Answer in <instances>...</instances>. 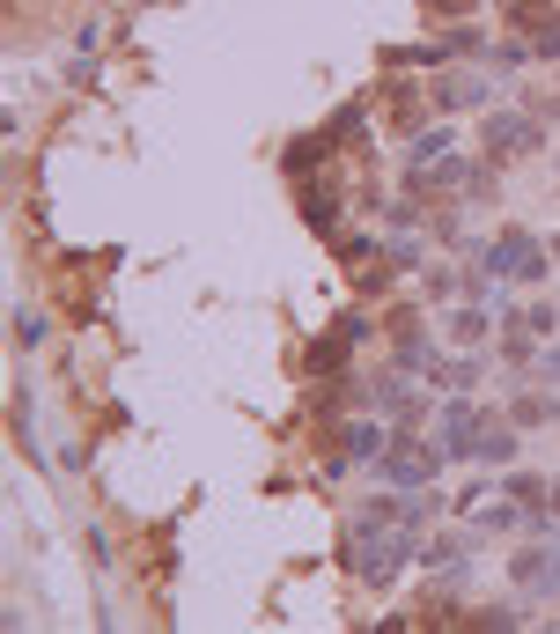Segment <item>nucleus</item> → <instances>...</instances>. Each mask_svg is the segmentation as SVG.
<instances>
[{"label": "nucleus", "mask_w": 560, "mask_h": 634, "mask_svg": "<svg viewBox=\"0 0 560 634\" xmlns=\"http://www.w3.org/2000/svg\"><path fill=\"white\" fill-rule=\"evenodd\" d=\"M45 340V317L37 310H15V347H37Z\"/></svg>", "instance_id": "nucleus-16"}, {"label": "nucleus", "mask_w": 560, "mask_h": 634, "mask_svg": "<svg viewBox=\"0 0 560 634\" xmlns=\"http://www.w3.org/2000/svg\"><path fill=\"white\" fill-rule=\"evenodd\" d=\"M420 561H428V568H450V576H458V568H464V546L442 532V538H428V546H420Z\"/></svg>", "instance_id": "nucleus-13"}, {"label": "nucleus", "mask_w": 560, "mask_h": 634, "mask_svg": "<svg viewBox=\"0 0 560 634\" xmlns=\"http://www.w3.org/2000/svg\"><path fill=\"white\" fill-rule=\"evenodd\" d=\"M384 428H376V420H354V428H347V458H384Z\"/></svg>", "instance_id": "nucleus-12"}, {"label": "nucleus", "mask_w": 560, "mask_h": 634, "mask_svg": "<svg viewBox=\"0 0 560 634\" xmlns=\"http://www.w3.org/2000/svg\"><path fill=\"white\" fill-rule=\"evenodd\" d=\"M450 340H458V347H480V340H487V310H480V303L450 310Z\"/></svg>", "instance_id": "nucleus-11"}, {"label": "nucleus", "mask_w": 560, "mask_h": 634, "mask_svg": "<svg viewBox=\"0 0 560 634\" xmlns=\"http://www.w3.org/2000/svg\"><path fill=\"white\" fill-rule=\"evenodd\" d=\"M509 583L524 590V598H560V546H531V554H516Z\"/></svg>", "instance_id": "nucleus-5"}, {"label": "nucleus", "mask_w": 560, "mask_h": 634, "mask_svg": "<svg viewBox=\"0 0 560 634\" xmlns=\"http://www.w3.org/2000/svg\"><path fill=\"white\" fill-rule=\"evenodd\" d=\"M428 384L436 391H480V362H472V354H458V362H428Z\"/></svg>", "instance_id": "nucleus-7"}, {"label": "nucleus", "mask_w": 560, "mask_h": 634, "mask_svg": "<svg viewBox=\"0 0 560 634\" xmlns=\"http://www.w3.org/2000/svg\"><path fill=\"white\" fill-rule=\"evenodd\" d=\"M472 428H487V414L472 406V391H450V406H442V428H436V442L450 450V458H472Z\"/></svg>", "instance_id": "nucleus-6"}, {"label": "nucleus", "mask_w": 560, "mask_h": 634, "mask_svg": "<svg viewBox=\"0 0 560 634\" xmlns=\"http://www.w3.org/2000/svg\"><path fill=\"white\" fill-rule=\"evenodd\" d=\"M538 119L531 111H487V125H480V147H487V163H516V155H538Z\"/></svg>", "instance_id": "nucleus-4"}, {"label": "nucleus", "mask_w": 560, "mask_h": 634, "mask_svg": "<svg viewBox=\"0 0 560 634\" xmlns=\"http://www.w3.org/2000/svg\"><path fill=\"white\" fill-rule=\"evenodd\" d=\"M436 103H442V111H472V103H487V81L450 74V81H436Z\"/></svg>", "instance_id": "nucleus-9"}, {"label": "nucleus", "mask_w": 560, "mask_h": 634, "mask_svg": "<svg viewBox=\"0 0 560 634\" xmlns=\"http://www.w3.org/2000/svg\"><path fill=\"white\" fill-rule=\"evenodd\" d=\"M472 458H480V464H509V458H516L509 420H487V428H480V442H472Z\"/></svg>", "instance_id": "nucleus-10"}, {"label": "nucleus", "mask_w": 560, "mask_h": 634, "mask_svg": "<svg viewBox=\"0 0 560 634\" xmlns=\"http://www.w3.org/2000/svg\"><path fill=\"white\" fill-rule=\"evenodd\" d=\"M436 8H450V15H464V8H472V0H436Z\"/></svg>", "instance_id": "nucleus-18"}, {"label": "nucleus", "mask_w": 560, "mask_h": 634, "mask_svg": "<svg viewBox=\"0 0 560 634\" xmlns=\"http://www.w3.org/2000/svg\"><path fill=\"white\" fill-rule=\"evenodd\" d=\"M538 376H546V384H560V347H546V354H538Z\"/></svg>", "instance_id": "nucleus-17"}, {"label": "nucleus", "mask_w": 560, "mask_h": 634, "mask_svg": "<svg viewBox=\"0 0 560 634\" xmlns=\"http://www.w3.org/2000/svg\"><path fill=\"white\" fill-rule=\"evenodd\" d=\"M502 494H509V502H524V510H546V502H553V488H546V480H531V472H516Z\"/></svg>", "instance_id": "nucleus-14"}, {"label": "nucleus", "mask_w": 560, "mask_h": 634, "mask_svg": "<svg viewBox=\"0 0 560 634\" xmlns=\"http://www.w3.org/2000/svg\"><path fill=\"white\" fill-rule=\"evenodd\" d=\"M480 273H487V281H524V288H538V281H546V244L524 237V229H502L494 244H480Z\"/></svg>", "instance_id": "nucleus-3"}, {"label": "nucleus", "mask_w": 560, "mask_h": 634, "mask_svg": "<svg viewBox=\"0 0 560 634\" xmlns=\"http://www.w3.org/2000/svg\"><path fill=\"white\" fill-rule=\"evenodd\" d=\"M509 420H516V428H553V420H560V398H553V391H524V398L509 406Z\"/></svg>", "instance_id": "nucleus-8"}, {"label": "nucleus", "mask_w": 560, "mask_h": 634, "mask_svg": "<svg viewBox=\"0 0 560 634\" xmlns=\"http://www.w3.org/2000/svg\"><path fill=\"white\" fill-rule=\"evenodd\" d=\"M406 561H420V532H414V524L354 510V524H347V568H354L362 583H391Z\"/></svg>", "instance_id": "nucleus-1"}, {"label": "nucleus", "mask_w": 560, "mask_h": 634, "mask_svg": "<svg viewBox=\"0 0 560 634\" xmlns=\"http://www.w3.org/2000/svg\"><path fill=\"white\" fill-rule=\"evenodd\" d=\"M553 502H560V488H553Z\"/></svg>", "instance_id": "nucleus-19"}, {"label": "nucleus", "mask_w": 560, "mask_h": 634, "mask_svg": "<svg viewBox=\"0 0 560 634\" xmlns=\"http://www.w3.org/2000/svg\"><path fill=\"white\" fill-rule=\"evenodd\" d=\"M442 458H450V450H442V442H420L414 428H398V436L384 442V458H376V472H384V488H428V480H436L442 472Z\"/></svg>", "instance_id": "nucleus-2"}, {"label": "nucleus", "mask_w": 560, "mask_h": 634, "mask_svg": "<svg viewBox=\"0 0 560 634\" xmlns=\"http://www.w3.org/2000/svg\"><path fill=\"white\" fill-rule=\"evenodd\" d=\"M450 141H458L450 125H436V133H420V141H414V171H428L436 155H450Z\"/></svg>", "instance_id": "nucleus-15"}]
</instances>
